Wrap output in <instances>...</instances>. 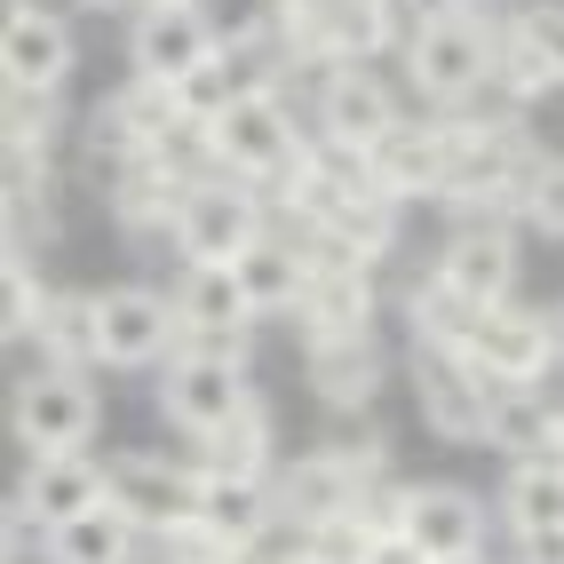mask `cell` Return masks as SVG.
<instances>
[{"label":"cell","mask_w":564,"mask_h":564,"mask_svg":"<svg viewBox=\"0 0 564 564\" xmlns=\"http://www.w3.org/2000/svg\"><path fill=\"white\" fill-rule=\"evenodd\" d=\"M366 564H437V556L413 541V533H373L366 541Z\"/></svg>","instance_id":"8d00e7d4"},{"label":"cell","mask_w":564,"mask_h":564,"mask_svg":"<svg viewBox=\"0 0 564 564\" xmlns=\"http://www.w3.org/2000/svg\"><path fill=\"white\" fill-rule=\"evenodd\" d=\"M366 175L373 192H390L398 207H422L454 192V111H422V120H398L382 143L366 152Z\"/></svg>","instance_id":"52a82bcc"},{"label":"cell","mask_w":564,"mask_h":564,"mask_svg":"<svg viewBox=\"0 0 564 564\" xmlns=\"http://www.w3.org/2000/svg\"><path fill=\"white\" fill-rule=\"evenodd\" d=\"M56 135H64V96L9 88V143H41V152H56Z\"/></svg>","instance_id":"1f68e13d"},{"label":"cell","mask_w":564,"mask_h":564,"mask_svg":"<svg viewBox=\"0 0 564 564\" xmlns=\"http://www.w3.org/2000/svg\"><path fill=\"white\" fill-rule=\"evenodd\" d=\"M111 501L104 462L96 454H24L17 485H9V533H56V524L88 517Z\"/></svg>","instance_id":"ba28073f"},{"label":"cell","mask_w":564,"mask_h":564,"mask_svg":"<svg viewBox=\"0 0 564 564\" xmlns=\"http://www.w3.org/2000/svg\"><path fill=\"white\" fill-rule=\"evenodd\" d=\"M175 311H183V350H239L247 358L254 303H247V286H239L231 262H183Z\"/></svg>","instance_id":"2e32d148"},{"label":"cell","mask_w":564,"mask_h":564,"mask_svg":"<svg viewBox=\"0 0 564 564\" xmlns=\"http://www.w3.org/2000/svg\"><path fill=\"white\" fill-rule=\"evenodd\" d=\"M501 524H509V541H517V533H549V524H564V469H549V462H509Z\"/></svg>","instance_id":"83f0119b"},{"label":"cell","mask_w":564,"mask_h":564,"mask_svg":"<svg viewBox=\"0 0 564 564\" xmlns=\"http://www.w3.org/2000/svg\"><path fill=\"white\" fill-rule=\"evenodd\" d=\"M207 477V469H199ZM199 524L223 533L231 549H254L262 533L279 524V485L271 477H207L199 485Z\"/></svg>","instance_id":"d4e9b609"},{"label":"cell","mask_w":564,"mask_h":564,"mask_svg":"<svg viewBox=\"0 0 564 564\" xmlns=\"http://www.w3.org/2000/svg\"><path fill=\"white\" fill-rule=\"evenodd\" d=\"M405 318H413V343H454V350H462V334H469L477 303H462V294L430 271V279L405 286Z\"/></svg>","instance_id":"f546056e"},{"label":"cell","mask_w":564,"mask_h":564,"mask_svg":"<svg viewBox=\"0 0 564 564\" xmlns=\"http://www.w3.org/2000/svg\"><path fill=\"white\" fill-rule=\"evenodd\" d=\"M501 9L477 17H430L405 32V88L422 96V111H469L494 96V64H501Z\"/></svg>","instance_id":"6da1fadb"},{"label":"cell","mask_w":564,"mask_h":564,"mask_svg":"<svg viewBox=\"0 0 564 564\" xmlns=\"http://www.w3.org/2000/svg\"><path fill=\"white\" fill-rule=\"evenodd\" d=\"M485 0H405V17L413 24H430V17H477Z\"/></svg>","instance_id":"f35d334b"},{"label":"cell","mask_w":564,"mask_h":564,"mask_svg":"<svg viewBox=\"0 0 564 564\" xmlns=\"http://www.w3.org/2000/svg\"><path fill=\"white\" fill-rule=\"evenodd\" d=\"M223 56V32L199 0H143L135 9V32H128V64L135 80H160V88H183L199 64Z\"/></svg>","instance_id":"9c48e42d"},{"label":"cell","mask_w":564,"mask_h":564,"mask_svg":"<svg viewBox=\"0 0 564 564\" xmlns=\"http://www.w3.org/2000/svg\"><path fill=\"white\" fill-rule=\"evenodd\" d=\"M294 326L311 334H373L382 326V286H373V262H311V294Z\"/></svg>","instance_id":"d6986e66"},{"label":"cell","mask_w":564,"mask_h":564,"mask_svg":"<svg viewBox=\"0 0 564 564\" xmlns=\"http://www.w3.org/2000/svg\"><path fill=\"white\" fill-rule=\"evenodd\" d=\"M517 231H533V239H564V152H541V167L524 175Z\"/></svg>","instance_id":"4dcf8cb0"},{"label":"cell","mask_w":564,"mask_h":564,"mask_svg":"<svg viewBox=\"0 0 564 564\" xmlns=\"http://www.w3.org/2000/svg\"><path fill=\"white\" fill-rule=\"evenodd\" d=\"M524 24H533V41L556 56V72H564V0H524Z\"/></svg>","instance_id":"d590c367"},{"label":"cell","mask_w":564,"mask_h":564,"mask_svg":"<svg viewBox=\"0 0 564 564\" xmlns=\"http://www.w3.org/2000/svg\"><path fill=\"white\" fill-rule=\"evenodd\" d=\"M556 413H564V405H549L541 382H501V390H494V422H485V454L533 462L541 445H549V430H556Z\"/></svg>","instance_id":"4316f807"},{"label":"cell","mask_w":564,"mask_h":564,"mask_svg":"<svg viewBox=\"0 0 564 564\" xmlns=\"http://www.w3.org/2000/svg\"><path fill=\"white\" fill-rule=\"evenodd\" d=\"M405 120V104H398V88L382 80L373 64H334V72H318V104H311V128L326 135V143H343V152H373L390 128Z\"/></svg>","instance_id":"7c38bea8"},{"label":"cell","mask_w":564,"mask_h":564,"mask_svg":"<svg viewBox=\"0 0 564 564\" xmlns=\"http://www.w3.org/2000/svg\"><path fill=\"white\" fill-rule=\"evenodd\" d=\"M517 564H564V524H549V533H517Z\"/></svg>","instance_id":"74e56055"},{"label":"cell","mask_w":564,"mask_h":564,"mask_svg":"<svg viewBox=\"0 0 564 564\" xmlns=\"http://www.w3.org/2000/svg\"><path fill=\"white\" fill-rule=\"evenodd\" d=\"M104 303V366H167L183 350V311L160 286H96Z\"/></svg>","instance_id":"5bb4252c"},{"label":"cell","mask_w":564,"mask_h":564,"mask_svg":"<svg viewBox=\"0 0 564 564\" xmlns=\"http://www.w3.org/2000/svg\"><path fill=\"white\" fill-rule=\"evenodd\" d=\"M485 524H494V509H485V494H469V485H413L405 533L422 541L430 556H469V549H485Z\"/></svg>","instance_id":"7402d4cb"},{"label":"cell","mask_w":564,"mask_h":564,"mask_svg":"<svg viewBox=\"0 0 564 564\" xmlns=\"http://www.w3.org/2000/svg\"><path fill=\"white\" fill-rule=\"evenodd\" d=\"M48 294H56V286L41 279V247H17V239H9V262H0V326H9V343H32Z\"/></svg>","instance_id":"f1b7e54d"},{"label":"cell","mask_w":564,"mask_h":564,"mask_svg":"<svg viewBox=\"0 0 564 564\" xmlns=\"http://www.w3.org/2000/svg\"><path fill=\"white\" fill-rule=\"evenodd\" d=\"M247 398H254V382H247L239 350H175L160 366V413L183 437H207L215 422H231Z\"/></svg>","instance_id":"8fae6325"},{"label":"cell","mask_w":564,"mask_h":564,"mask_svg":"<svg viewBox=\"0 0 564 564\" xmlns=\"http://www.w3.org/2000/svg\"><path fill=\"white\" fill-rule=\"evenodd\" d=\"M111 509H128L143 533H175V524L199 517V462H167V454H111L104 462Z\"/></svg>","instance_id":"4fadbf2b"},{"label":"cell","mask_w":564,"mask_h":564,"mask_svg":"<svg viewBox=\"0 0 564 564\" xmlns=\"http://www.w3.org/2000/svg\"><path fill=\"white\" fill-rule=\"evenodd\" d=\"M192 462L207 477H279V430H271V413H262V398H247L231 422L192 437Z\"/></svg>","instance_id":"603a6c76"},{"label":"cell","mask_w":564,"mask_h":564,"mask_svg":"<svg viewBox=\"0 0 564 564\" xmlns=\"http://www.w3.org/2000/svg\"><path fill=\"white\" fill-rule=\"evenodd\" d=\"M405 373H413V405H422V422L445 445H485V422H494V390L501 382H485L454 343H413Z\"/></svg>","instance_id":"8992f818"},{"label":"cell","mask_w":564,"mask_h":564,"mask_svg":"<svg viewBox=\"0 0 564 564\" xmlns=\"http://www.w3.org/2000/svg\"><path fill=\"white\" fill-rule=\"evenodd\" d=\"M358 517L373 524V533H405V517H413V485H405L398 469H382V477H373L366 494H358Z\"/></svg>","instance_id":"e575fe53"},{"label":"cell","mask_w":564,"mask_h":564,"mask_svg":"<svg viewBox=\"0 0 564 564\" xmlns=\"http://www.w3.org/2000/svg\"><path fill=\"white\" fill-rule=\"evenodd\" d=\"M56 192L64 167L41 143H9V239L17 247H48L56 239Z\"/></svg>","instance_id":"cb8c5ba5"},{"label":"cell","mask_w":564,"mask_h":564,"mask_svg":"<svg viewBox=\"0 0 564 564\" xmlns=\"http://www.w3.org/2000/svg\"><path fill=\"white\" fill-rule=\"evenodd\" d=\"M17 350H41V366H104V303H96V286H56L48 294V311L41 326H32V343Z\"/></svg>","instance_id":"44dd1931"},{"label":"cell","mask_w":564,"mask_h":564,"mask_svg":"<svg viewBox=\"0 0 564 564\" xmlns=\"http://www.w3.org/2000/svg\"><path fill=\"white\" fill-rule=\"evenodd\" d=\"M199 9H207V0H199Z\"/></svg>","instance_id":"b9f144b4"},{"label":"cell","mask_w":564,"mask_h":564,"mask_svg":"<svg viewBox=\"0 0 564 564\" xmlns=\"http://www.w3.org/2000/svg\"><path fill=\"white\" fill-rule=\"evenodd\" d=\"M80 9H96V17H120V9H143V0H80Z\"/></svg>","instance_id":"ab89813d"},{"label":"cell","mask_w":564,"mask_h":564,"mask_svg":"<svg viewBox=\"0 0 564 564\" xmlns=\"http://www.w3.org/2000/svg\"><path fill=\"white\" fill-rule=\"evenodd\" d=\"M311 143H318V128H303V111L286 104V88L279 96H239L215 120L223 175H239V183H254V192H271V199L294 183V167L311 160Z\"/></svg>","instance_id":"3957f363"},{"label":"cell","mask_w":564,"mask_h":564,"mask_svg":"<svg viewBox=\"0 0 564 564\" xmlns=\"http://www.w3.org/2000/svg\"><path fill=\"white\" fill-rule=\"evenodd\" d=\"M231 271L247 286L254 318H294V311H303V294H311V247H303V231H279V223H271Z\"/></svg>","instance_id":"ffe728a7"},{"label":"cell","mask_w":564,"mask_h":564,"mask_svg":"<svg viewBox=\"0 0 564 564\" xmlns=\"http://www.w3.org/2000/svg\"><path fill=\"white\" fill-rule=\"evenodd\" d=\"M262 231H271V192H254L239 175L183 183V207H175V254L183 262H239Z\"/></svg>","instance_id":"5b68a950"},{"label":"cell","mask_w":564,"mask_h":564,"mask_svg":"<svg viewBox=\"0 0 564 564\" xmlns=\"http://www.w3.org/2000/svg\"><path fill=\"white\" fill-rule=\"evenodd\" d=\"M437 564H494V556H485V549H469V556H437Z\"/></svg>","instance_id":"60d3db41"},{"label":"cell","mask_w":564,"mask_h":564,"mask_svg":"<svg viewBox=\"0 0 564 564\" xmlns=\"http://www.w3.org/2000/svg\"><path fill=\"white\" fill-rule=\"evenodd\" d=\"M556 88H564L556 56L533 41L524 9H509V24H501V64H494V104H501V111H533V104L556 96Z\"/></svg>","instance_id":"484cf974"},{"label":"cell","mask_w":564,"mask_h":564,"mask_svg":"<svg viewBox=\"0 0 564 564\" xmlns=\"http://www.w3.org/2000/svg\"><path fill=\"white\" fill-rule=\"evenodd\" d=\"M271 17L286 24L294 64L303 72H334V64H373L405 48V0H271Z\"/></svg>","instance_id":"7a4b0ae2"},{"label":"cell","mask_w":564,"mask_h":564,"mask_svg":"<svg viewBox=\"0 0 564 564\" xmlns=\"http://www.w3.org/2000/svg\"><path fill=\"white\" fill-rule=\"evenodd\" d=\"M303 373H311L318 405L366 413L373 398H382V382H390L382 334H311V343H303Z\"/></svg>","instance_id":"ac0fdd59"},{"label":"cell","mask_w":564,"mask_h":564,"mask_svg":"<svg viewBox=\"0 0 564 564\" xmlns=\"http://www.w3.org/2000/svg\"><path fill=\"white\" fill-rule=\"evenodd\" d=\"M175 104L192 111V120H223V111L239 104V80H231V64H223V56H215V64H199L192 80L175 88Z\"/></svg>","instance_id":"836d02e7"},{"label":"cell","mask_w":564,"mask_h":564,"mask_svg":"<svg viewBox=\"0 0 564 564\" xmlns=\"http://www.w3.org/2000/svg\"><path fill=\"white\" fill-rule=\"evenodd\" d=\"M72 64H80V41H72V24L41 0H9V32H0V72H9V88H41V96H64Z\"/></svg>","instance_id":"e0dca14e"},{"label":"cell","mask_w":564,"mask_h":564,"mask_svg":"<svg viewBox=\"0 0 564 564\" xmlns=\"http://www.w3.org/2000/svg\"><path fill=\"white\" fill-rule=\"evenodd\" d=\"M430 271L477 311L517 303V223H454Z\"/></svg>","instance_id":"9a60e30c"},{"label":"cell","mask_w":564,"mask_h":564,"mask_svg":"<svg viewBox=\"0 0 564 564\" xmlns=\"http://www.w3.org/2000/svg\"><path fill=\"white\" fill-rule=\"evenodd\" d=\"M9 430L24 454H88L104 430V398L80 366H24L9 398Z\"/></svg>","instance_id":"277c9868"},{"label":"cell","mask_w":564,"mask_h":564,"mask_svg":"<svg viewBox=\"0 0 564 564\" xmlns=\"http://www.w3.org/2000/svg\"><path fill=\"white\" fill-rule=\"evenodd\" d=\"M247 549H231L223 533H207V524H175V533H152V564H239Z\"/></svg>","instance_id":"d6a6232c"},{"label":"cell","mask_w":564,"mask_h":564,"mask_svg":"<svg viewBox=\"0 0 564 564\" xmlns=\"http://www.w3.org/2000/svg\"><path fill=\"white\" fill-rule=\"evenodd\" d=\"M462 358L485 373V382H549V366L564 358V343H556V318H549V311H533V303H494V311L469 318Z\"/></svg>","instance_id":"30bf717a"}]
</instances>
